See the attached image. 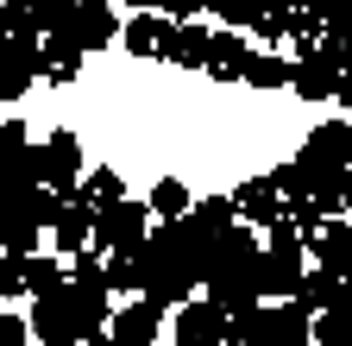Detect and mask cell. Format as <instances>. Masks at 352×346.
<instances>
[{
  "label": "cell",
  "instance_id": "cell-1",
  "mask_svg": "<svg viewBox=\"0 0 352 346\" xmlns=\"http://www.w3.org/2000/svg\"><path fill=\"white\" fill-rule=\"evenodd\" d=\"M32 334H38V340H51V346H69V340H101L107 321H95V315L82 309V296H76L69 283H57V290H44V296H38Z\"/></svg>",
  "mask_w": 352,
  "mask_h": 346
},
{
  "label": "cell",
  "instance_id": "cell-2",
  "mask_svg": "<svg viewBox=\"0 0 352 346\" xmlns=\"http://www.w3.org/2000/svg\"><path fill=\"white\" fill-rule=\"evenodd\" d=\"M227 327H233V340H289V346L296 340H315V315H308L296 296H283L277 309H258V302H252V309L233 315Z\"/></svg>",
  "mask_w": 352,
  "mask_h": 346
},
{
  "label": "cell",
  "instance_id": "cell-3",
  "mask_svg": "<svg viewBox=\"0 0 352 346\" xmlns=\"http://www.w3.org/2000/svg\"><path fill=\"white\" fill-rule=\"evenodd\" d=\"M145 227H151V208H145V202L113 195V202H95V221H88V246H95V252L139 246V239H145Z\"/></svg>",
  "mask_w": 352,
  "mask_h": 346
},
{
  "label": "cell",
  "instance_id": "cell-4",
  "mask_svg": "<svg viewBox=\"0 0 352 346\" xmlns=\"http://www.w3.org/2000/svg\"><path fill=\"white\" fill-rule=\"evenodd\" d=\"M340 69H346V57H340L333 38H327V45H308V51L289 63V89H296L302 101H327L333 82H340Z\"/></svg>",
  "mask_w": 352,
  "mask_h": 346
},
{
  "label": "cell",
  "instance_id": "cell-5",
  "mask_svg": "<svg viewBox=\"0 0 352 346\" xmlns=\"http://www.w3.org/2000/svg\"><path fill=\"white\" fill-rule=\"evenodd\" d=\"M38 32H7L0 45V101H19L32 82H38Z\"/></svg>",
  "mask_w": 352,
  "mask_h": 346
},
{
  "label": "cell",
  "instance_id": "cell-6",
  "mask_svg": "<svg viewBox=\"0 0 352 346\" xmlns=\"http://www.w3.org/2000/svg\"><path fill=\"white\" fill-rule=\"evenodd\" d=\"M38 183H51L57 195H76V183H82V145H76V133L38 139Z\"/></svg>",
  "mask_w": 352,
  "mask_h": 346
},
{
  "label": "cell",
  "instance_id": "cell-7",
  "mask_svg": "<svg viewBox=\"0 0 352 346\" xmlns=\"http://www.w3.org/2000/svg\"><path fill=\"white\" fill-rule=\"evenodd\" d=\"M245 57H252V45H245V32H208V57H201V69L214 76V82H239L245 76Z\"/></svg>",
  "mask_w": 352,
  "mask_h": 346
},
{
  "label": "cell",
  "instance_id": "cell-8",
  "mask_svg": "<svg viewBox=\"0 0 352 346\" xmlns=\"http://www.w3.org/2000/svg\"><path fill=\"white\" fill-rule=\"evenodd\" d=\"M176 340H195V346H208V340H233V327H227V309L208 296V302H183V315H176Z\"/></svg>",
  "mask_w": 352,
  "mask_h": 346
},
{
  "label": "cell",
  "instance_id": "cell-9",
  "mask_svg": "<svg viewBox=\"0 0 352 346\" xmlns=\"http://www.w3.org/2000/svg\"><path fill=\"white\" fill-rule=\"evenodd\" d=\"M308 258H321L327 271H346V258H352V221H340V214H327V221L302 239Z\"/></svg>",
  "mask_w": 352,
  "mask_h": 346
},
{
  "label": "cell",
  "instance_id": "cell-10",
  "mask_svg": "<svg viewBox=\"0 0 352 346\" xmlns=\"http://www.w3.org/2000/svg\"><path fill=\"white\" fill-rule=\"evenodd\" d=\"M107 334L113 340H157L164 334V309H157L151 296H132L120 315H107Z\"/></svg>",
  "mask_w": 352,
  "mask_h": 346
},
{
  "label": "cell",
  "instance_id": "cell-11",
  "mask_svg": "<svg viewBox=\"0 0 352 346\" xmlns=\"http://www.w3.org/2000/svg\"><path fill=\"white\" fill-rule=\"evenodd\" d=\"M157 57H170V63L195 69V63L208 57V32H201L195 19H170V25H164V45H157Z\"/></svg>",
  "mask_w": 352,
  "mask_h": 346
},
{
  "label": "cell",
  "instance_id": "cell-12",
  "mask_svg": "<svg viewBox=\"0 0 352 346\" xmlns=\"http://www.w3.org/2000/svg\"><path fill=\"white\" fill-rule=\"evenodd\" d=\"M239 221L245 227H271L277 221V214H283V195H277V183L271 177H252V183H239Z\"/></svg>",
  "mask_w": 352,
  "mask_h": 346
},
{
  "label": "cell",
  "instance_id": "cell-13",
  "mask_svg": "<svg viewBox=\"0 0 352 346\" xmlns=\"http://www.w3.org/2000/svg\"><path fill=\"white\" fill-rule=\"evenodd\" d=\"M82 57H88V51L76 45L69 32H51V38H44V51H38V76H44V82H76Z\"/></svg>",
  "mask_w": 352,
  "mask_h": 346
},
{
  "label": "cell",
  "instance_id": "cell-14",
  "mask_svg": "<svg viewBox=\"0 0 352 346\" xmlns=\"http://www.w3.org/2000/svg\"><path fill=\"white\" fill-rule=\"evenodd\" d=\"M302 158H315V164H352V126L346 120H327L308 133V151Z\"/></svg>",
  "mask_w": 352,
  "mask_h": 346
},
{
  "label": "cell",
  "instance_id": "cell-15",
  "mask_svg": "<svg viewBox=\"0 0 352 346\" xmlns=\"http://www.w3.org/2000/svg\"><path fill=\"white\" fill-rule=\"evenodd\" d=\"M7 202H13V208L25 214L32 227H51V221H57V208H63V195H57L51 183H25V189H13Z\"/></svg>",
  "mask_w": 352,
  "mask_h": 346
},
{
  "label": "cell",
  "instance_id": "cell-16",
  "mask_svg": "<svg viewBox=\"0 0 352 346\" xmlns=\"http://www.w3.org/2000/svg\"><path fill=\"white\" fill-rule=\"evenodd\" d=\"M101 271H107V290L120 296V290H139L145 283V258H139V246H113Z\"/></svg>",
  "mask_w": 352,
  "mask_h": 346
},
{
  "label": "cell",
  "instance_id": "cell-17",
  "mask_svg": "<svg viewBox=\"0 0 352 346\" xmlns=\"http://www.w3.org/2000/svg\"><path fill=\"white\" fill-rule=\"evenodd\" d=\"M164 25H170L164 13H132V19H126V51H132V57H157Z\"/></svg>",
  "mask_w": 352,
  "mask_h": 346
},
{
  "label": "cell",
  "instance_id": "cell-18",
  "mask_svg": "<svg viewBox=\"0 0 352 346\" xmlns=\"http://www.w3.org/2000/svg\"><path fill=\"white\" fill-rule=\"evenodd\" d=\"M333 296H340V271H327V265H321V271H302V283H296V302H302L308 315H321Z\"/></svg>",
  "mask_w": 352,
  "mask_h": 346
},
{
  "label": "cell",
  "instance_id": "cell-19",
  "mask_svg": "<svg viewBox=\"0 0 352 346\" xmlns=\"http://www.w3.org/2000/svg\"><path fill=\"white\" fill-rule=\"evenodd\" d=\"M239 82H252V89H289V63H283L277 51H252Z\"/></svg>",
  "mask_w": 352,
  "mask_h": 346
},
{
  "label": "cell",
  "instance_id": "cell-20",
  "mask_svg": "<svg viewBox=\"0 0 352 346\" xmlns=\"http://www.w3.org/2000/svg\"><path fill=\"white\" fill-rule=\"evenodd\" d=\"M195 214H189V221L201 227V233H227L233 221H239V202L233 195H208V202H189Z\"/></svg>",
  "mask_w": 352,
  "mask_h": 346
},
{
  "label": "cell",
  "instance_id": "cell-21",
  "mask_svg": "<svg viewBox=\"0 0 352 346\" xmlns=\"http://www.w3.org/2000/svg\"><path fill=\"white\" fill-rule=\"evenodd\" d=\"M315 340H352V290L340 283V296L321 309V321H315Z\"/></svg>",
  "mask_w": 352,
  "mask_h": 346
},
{
  "label": "cell",
  "instance_id": "cell-22",
  "mask_svg": "<svg viewBox=\"0 0 352 346\" xmlns=\"http://www.w3.org/2000/svg\"><path fill=\"white\" fill-rule=\"evenodd\" d=\"M19 283H25V296H44V290H57V283H63V265H57V258L25 252V258H19Z\"/></svg>",
  "mask_w": 352,
  "mask_h": 346
},
{
  "label": "cell",
  "instance_id": "cell-23",
  "mask_svg": "<svg viewBox=\"0 0 352 346\" xmlns=\"http://www.w3.org/2000/svg\"><path fill=\"white\" fill-rule=\"evenodd\" d=\"M38 233H44V227H32V221H25V214H19V208L7 202V214H0V246H7V252H19V258H25V252H38Z\"/></svg>",
  "mask_w": 352,
  "mask_h": 346
},
{
  "label": "cell",
  "instance_id": "cell-24",
  "mask_svg": "<svg viewBox=\"0 0 352 346\" xmlns=\"http://www.w3.org/2000/svg\"><path fill=\"white\" fill-rule=\"evenodd\" d=\"M145 208L157 214V221H176V214H189V189L176 183V177H164V183L151 189V202H145Z\"/></svg>",
  "mask_w": 352,
  "mask_h": 346
},
{
  "label": "cell",
  "instance_id": "cell-25",
  "mask_svg": "<svg viewBox=\"0 0 352 346\" xmlns=\"http://www.w3.org/2000/svg\"><path fill=\"white\" fill-rule=\"evenodd\" d=\"M308 7H315V19H321L327 38H346L352 32V0H308Z\"/></svg>",
  "mask_w": 352,
  "mask_h": 346
},
{
  "label": "cell",
  "instance_id": "cell-26",
  "mask_svg": "<svg viewBox=\"0 0 352 346\" xmlns=\"http://www.w3.org/2000/svg\"><path fill=\"white\" fill-rule=\"evenodd\" d=\"M271 183H277V195H283V202H289V195H308V158L277 164V170H271Z\"/></svg>",
  "mask_w": 352,
  "mask_h": 346
},
{
  "label": "cell",
  "instance_id": "cell-27",
  "mask_svg": "<svg viewBox=\"0 0 352 346\" xmlns=\"http://www.w3.org/2000/svg\"><path fill=\"white\" fill-rule=\"evenodd\" d=\"M82 195L88 202H113L120 195V177H113V170H95V177H82Z\"/></svg>",
  "mask_w": 352,
  "mask_h": 346
},
{
  "label": "cell",
  "instance_id": "cell-28",
  "mask_svg": "<svg viewBox=\"0 0 352 346\" xmlns=\"http://www.w3.org/2000/svg\"><path fill=\"white\" fill-rule=\"evenodd\" d=\"M13 296H25V283H19V252L0 258V302H13Z\"/></svg>",
  "mask_w": 352,
  "mask_h": 346
},
{
  "label": "cell",
  "instance_id": "cell-29",
  "mask_svg": "<svg viewBox=\"0 0 352 346\" xmlns=\"http://www.w3.org/2000/svg\"><path fill=\"white\" fill-rule=\"evenodd\" d=\"M32 139H25V126L19 120H0V158H13V151H25Z\"/></svg>",
  "mask_w": 352,
  "mask_h": 346
},
{
  "label": "cell",
  "instance_id": "cell-30",
  "mask_svg": "<svg viewBox=\"0 0 352 346\" xmlns=\"http://www.w3.org/2000/svg\"><path fill=\"white\" fill-rule=\"evenodd\" d=\"M25 334H32V327H25L19 315H0V346H25Z\"/></svg>",
  "mask_w": 352,
  "mask_h": 346
},
{
  "label": "cell",
  "instance_id": "cell-31",
  "mask_svg": "<svg viewBox=\"0 0 352 346\" xmlns=\"http://www.w3.org/2000/svg\"><path fill=\"white\" fill-rule=\"evenodd\" d=\"M333 95H340V107H352V69H340V82H333Z\"/></svg>",
  "mask_w": 352,
  "mask_h": 346
},
{
  "label": "cell",
  "instance_id": "cell-32",
  "mask_svg": "<svg viewBox=\"0 0 352 346\" xmlns=\"http://www.w3.org/2000/svg\"><path fill=\"white\" fill-rule=\"evenodd\" d=\"M333 45H340V57H346V69H352V32H346V38H333Z\"/></svg>",
  "mask_w": 352,
  "mask_h": 346
},
{
  "label": "cell",
  "instance_id": "cell-33",
  "mask_svg": "<svg viewBox=\"0 0 352 346\" xmlns=\"http://www.w3.org/2000/svg\"><path fill=\"white\" fill-rule=\"evenodd\" d=\"M340 283H346V290H352V258H346V271H340Z\"/></svg>",
  "mask_w": 352,
  "mask_h": 346
},
{
  "label": "cell",
  "instance_id": "cell-34",
  "mask_svg": "<svg viewBox=\"0 0 352 346\" xmlns=\"http://www.w3.org/2000/svg\"><path fill=\"white\" fill-rule=\"evenodd\" d=\"M0 214H7V195H0Z\"/></svg>",
  "mask_w": 352,
  "mask_h": 346
},
{
  "label": "cell",
  "instance_id": "cell-35",
  "mask_svg": "<svg viewBox=\"0 0 352 346\" xmlns=\"http://www.w3.org/2000/svg\"><path fill=\"white\" fill-rule=\"evenodd\" d=\"M346 208H352V195H346Z\"/></svg>",
  "mask_w": 352,
  "mask_h": 346
}]
</instances>
